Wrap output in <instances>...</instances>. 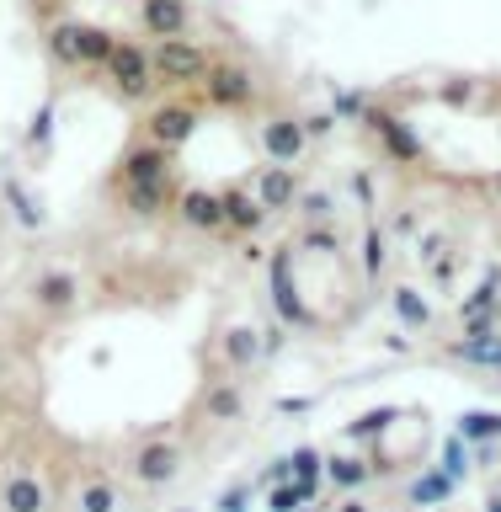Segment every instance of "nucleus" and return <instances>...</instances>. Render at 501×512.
Here are the masks:
<instances>
[{
  "label": "nucleus",
  "mask_w": 501,
  "mask_h": 512,
  "mask_svg": "<svg viewBox=\"0 0 501 512\" xmlns=\"http://www.w3.org/2000/svg\"><path fill=\"white\" fill-rule=\"evenodd\" d=\"M256 102H262V86H256L251 64L214 54L208 75L198 80V107H208V112H251Z\"/></svg>",
  "instance_id": "nucleus-1"
},
{
  "label": "nucleus",
  "mask_w": 501,
  "mask_h": 512,
  "mask_svg": "<svg viewBox=\"0 0 501 512\" xmlns=\"http://www.w3.org/2000/svg\"><path fill=\"white\" fill-rule=\"evenodd\" d=\"M208 64H214V54H208L203 43H192V38L150 43V75H155V86H160V91L198 86V80L208 75Z\"/></svg>",
  "instance_id": "nucleus-2"
},
{
  "label": "nucleus",
  "mask_w": 501,
  "mask_h": 512,
  "mask_svg": "<svg viewBox=\"0 0 501 512\" xmlns=\"http://www.w3.org/2000/svg\"><path fill=\"white\" fill-rule=\"evenodd\" d=\"M198 123H203V107L198 102H187V96H160V102L144 112V123H139V134L160 144V150H182V144L198 134Z\"/></svg>",
  "instance_id": "nucleus-3"
},
{
  "label": "nucleus",
  "mask_w": 501,
  "mask_h": 512,
  "mask_svg": "<svg viewBox=\"0 0 501 512\" xmlns=\"http://www.w3.org/2000/svg\"><path fill=\"white\" fill-rule=\"evenodd\" d=\"M107 80L118 86L123 102H150V96L160 91L155 86V75H150V43H139V38H118V48H112V59H107Z\"/></svg>",
  "instance_id": "nucleus-4"
},
{
  "label": "nucleus",
  "mask_w": 501,
  "mask_h": 512,
  "mask_svg": "<svg viewBox=\"0 0 501 512\" xmlns=\"http://www.w3.org/2000/svg\"><path fill=\"white\" fill-rule=\"evenodd\" d=\"M363 123L379 134V150L395 160V166H422L427 160V139L416 134V128L400 118L395 107H384V102H368V112H363Z\"/></svg>",
  "instance_id": "nucleus-5"
},
{
  "label": "nucleus",
  "mask_w": 501,
  "mask_h": 512,
  "mask_svg": "<svg viewBox=\"0 0 501 512\" xmlns=\"http://www.w3.org/2000/svg\"><path fill=\"white\" fill-rule=\"evenodd\" d=\"M166 176H176V155L150 144V139H139V144H128V150L118 155V166H112V192L118 187H144V182H166Z\"/></svg>",
  "instance_id": "nucleus-6"
},
{
  "label": "nucleus",
  "mask_w": 501,
  "mask_h": 512,
  "mask_svg": "<svg viewBox=\"0 0 501 512\" xmlns=\"http://www.w3.org/2000/svg\"><path fill=\"white\" fill-rule=\"evenodd\" d=\"M288 267H294V246H278L272 251V299H278V315L288 320V326H299V331H315L320 315L299 299V288L288 283Z\"/></svg>",
  "instance_id": "nucleus-7"
},
{
  "label": "nucleus",
  "mask_w": 501,
  "mask_h": 512,
  "mask_svg": "<svg viewBox=\"0 0 501 512\" xmlns=\"http://www.w3.org/2000/svg\"><path fill=\"white\" fill-rule=\"evenodd\" d=\"M32 304H38L43 315H75L80 310V283L70 267H43L38 278H32Z\"/></svg>",
  "instance_id": "nucleus-8"
},
{
  "label": "nucleus",
  "mask_w": 501,
  "mask_h": 512,
  "mask_svg": "<svg viewBox=\"0 0 501 512\" xmlns=\"http://www.w3.org/2000/svg\"><path fill=\"white\" fill-rule=\"evenodd\" d=\"M176 198H182V176H166V182H144V187H118V203L139 219H166L176 214Z\"/></svg>",
  "instance_id": "nucleus-9"
},
{
  "label": "nucleus",
  "mask_w": 501,
  "mask_h": 512,
  "mask_svg": "<svg viewBox=\"0 0 501 512\" xmlns=\"http://www.w3.org/2000/svg\"><path fill=\"white\" fill-rule=\"evenodd\" d=\"M176 470H182V448H176V438L139 443V454H134V480L139 486H171Z\"/></svg>",
  "instance_id": "nucleus-10"
},
{
  "label": "nucleus",
  "mask_w": 501,
  "mask_h": 512,
  "mask_svg": "<svg viewBox=\"0 0 501 512\" xmlns=\"http://www.w3.org/2000/svg\"><path fill=\"white\" fill-rule=\"evenodd\" d=\"M176 219L198 235H224V198L214 187H182L176 198Z\"/></svg>",
  "instance_id": "nucleus-11"
},
{
  "label": "nucleus",
  "mask_w": 501,
  "mask_h": 512,
  "mask_svg": "<svg viewBox=\"0 0 501 512\" xmlns=\"http://www.w3.org/2000/svg\"><path fill=\"white\" fill-rule=\"evenodd\" d=\"M304 150H310V134H304L299 118H272L262 123V155L272 166H299Z\"/></svg>",
  "instance_id": "nucleus-12"
},
{
  "label": "nucleus",
  "mask_w": 501,
  "mask_h": 512,
  "mask_svg": "<svg viewBox=\"0 0 501 512\" xmlns=\"http://www.w3.org/2000/svg\"><path fill=\"white\" fill-rule=\"evenodd\" d=\"M139 27L150 32L155 43H166V38H187V27H192V6H187V0H139Z\"/></svg>",
  "instance_id": "nucleus-13"
},
{
  "label": "nucleus",
  "mask_w": 501,
  "mask_h": 512,
  "mask_svg": "<svg viewBox=\"0 0 501 512\" xmlns=\"http://www.w3.org/2000/svg\"><path fill=\"white\" fill-rule=\"evenodd\" d=\"M219 198H224V235H256L267 224V208L251 187L230 182V187H219Z\"/></svg>",
  "instance_id": "nucleus-14"
},
{
  "label": "nucleus",
  "mask_w": 501,
  "mask_h": 512,
  "mask_svg": "<svg viewBox=\"0 0 501 512\" xmlns=\"http://www.w3.org/2000/svg\"><path fill=\"white\" fill-rule=\"evenodd\" d=\"M251 182H256V198H262L267 214H278V208H294L299 192H304L299 166H267V171H256Z\"/></svg>",
  "instance_id": "nucleus-15"
},
{
  "label": "nucleus",
  "mask_w": 501,
  "mask_h": 512,
  "mask_svg": "<svg viewBox=\"0 0 501 512\" xmlns=\"http://www.w3.org/2000/svg\"><path fill=\"white\" fill-rule=\"evenodd\" d=\"M112 48H118V32L102 22H80V70H107Z\"/></svg>",
  "instance_id": "nucleus-16"
},
{
  "label": "nucleus",
  "mask_w": 501,
  "mask_h": 512,
  "mask_svg": "<svg viewBox=\"0 0 501 512\" xmlns=\"http://www.w3.org/2000/svg\"><path fill=\"white\" fill-rule=\"evenodd\" d=\"M0 502H6V512H43L48 491H43L38 475H11L6 486H0Z\"/></svg>",
  "instance_id": "nucleus-17"
},
{
  "label": "nucleus",
  "mask_w": 501,
  "mask_h": 512,
  "mask_svg": "<svg viewBox=\"0 0 501 512\" xmlns=\"http://www.w3.org/2000/svg\"><path fill=\"white\" fill-rule=\"evenodd\" d=\"M198 411L208 422H235V416L246 411V395H240V384H208L198 395Z\"/></svg>",
  "instance_id": "nucleus-18"
},
{
  "label": "nucleus",
  "mask_w": 501,
  "mask_h": 512,
  "mask_svg": "<svg viewBox=\"0 0 501 512\" xmlns=\"http://www.w3.org/2000/svg\"><path fill=\"white\" fill-rule=\"evenodd\" d=\"M48 59H54L59 70H80V22L75 16H64V22L48 27Z\"/></svg>",
  "instance_id": "nucleus-19"
},
{
  "label": "nucleus",
  "mask_w": 501,
  "mask_h": 512,
  "mask_svg": "<svg viewBox=\"0 0 501 512\" xmlns=\"http://www.w3.org/2000/svg\"><path fill=\"white\" fill-rule=\"evenodd\" d=\"M320 475H326L336 491H358V486H368V480H374V464L358 459V454H331Z\"/></svg>",
  "instance_id": "nucleus-20"
},
{
  "label": "nucleus",
  "mask_w": 501,
  "mask_h": 512,
  "mask_svg": "<svg viewBox=\"0 0 501 512\" xmlns=\"http://www.w3.org/2000/svg\"><path fill=\"white\" fill-rule=\"evenodd\" d=\"M443 352L459 358V363H470V368H501V342L496 336H459V342H448Z\"/></svg>",
  "instance_id": "nucleus-21"
},
{
  "label": "nucleus",
  "mask_w": 501,
  "mask_h": 512,
  "mask_svg": "<svg viewBox=\"0 0 501 512\" xmlns=\"http://www.w3.org/2000/svg\"><path fill=\"white\" fill-rule=\"evenodd\" d=\"M256 358H262V336H256V326H230L224 331V363L251 368Z\"/></svg>",
  "instance_id": "nucleus-22"
},
{
  "label": "nucleus",
  "mask_w": 501,
  "mask_h": 512,
  "mask_svg": "<svg viewBox=\"0 0 501 512\" xmlns=\"http://www.w3.org/2000/svg\"><path fill=\"white\" fill-rule=\"evenodd\" d=\"M112 507H118V491H112L107 475L80 480V512H112Z\"/></svg>",
  "instance_id": "nucleus-23"
},
{
  "label": "nucleus",
  "mask_w": 501,
  "mask_h": 512,
  "mask_svg": "<svg viewBox=\"0 0 501 512\" xmlns=\"http://www.w3.org/2000/svg\"><path fill=\"white\" fill-rule=\"evenodd\" d=\"M459 438L496 443V438H501V416H491V411H464V416H459Z\"/></svg>",
  "instance_id": "nucleus-24"
},
{
  "label": "nucleus",
  "mask_w": 501,
  "mask_h": 512,
  "mask_svg": "<svg viewBox=\"0 0 501 512\" xmlns=\"http://www.w3.org/2000/svg\"><path fill=\"white\" fill-rule=\"evenodd\" d=\"M395 310H400V320H406V326H422V331L432 326V304L416 294V288H406V283L395 288Z\"/></svg>",
  "instance_id": "nucleus-25"
},
{
  "label": "nucleus",
  "mask_w": 501,
  "mask_h": 512,
  "mask_svg": "<svg viewBox=\"0 0 501 512\" xmlns=\"http://www.w3.org/2000/svg\"><path fill=\"white\" fill-rule=\"evenodd\" d=\"M475 91H480V86H475L470 75H454V80H443V86H438V102H443V107H470Z\"/></svg>",
  "instance_id": "nucleus-26"
},
{
  "label": "nucleus",
  "mask_w": 501,
  "mask_h": 512,
  "mask_svg": "<svg viewBox=\"0 0 501 512\" xmlns=\"http://www.w3.org/2000/svg\"><path fill=\"white\" fill-rule=\"evenodd\" d=\"M363 112H368V96H363V91L331 96V118H363Z\"/></svg>",
  "instance_id": "nucleus-27"
},
{
  "label": "nucleus",
  "mask_w": 501,
  "mask_h": 512,
  "mask_svg": "<svg viewBox=\"0 0 501 512\" xmlns=\"http://www.w3.org/2000/svg\"><path fill=\"white\" fill-rule=\"evenodd\" d=\"M395 422V411H368V416H358V422L347 427V438H363V432H384Z\"/></svg>",
  "instance_id": "nucleus-28"
},
{
  "label": "nucleus",
  "mask_w": 501,
  "mask_h": 512,
  "mask_svg": "<svg viewBox=\"0 0 501 512\" xmlns=\"http://www.w3.org/2000/svg\"><path fill=\"white\" fill-rule=\"evenodd\" d=\"M363 251H368V278H379V272H384V235L368 230L363 235Z\"/></svg>",
  "instance_id": "nucleus-29"
},
{
  "label": "nucleus",
  "mask_w": 501,
  "mask_h": 512,
  "mask_svg": "<svg viewBox=\"0 0 501 512\" xmlns=\"http://www.w3.org/2000/svg\"><path fill=\"white\" fill-rule=\"evenodd\" d=\"M48 128H54V107H43L38 118L27 123V144H32V150H38V144H48Z\"/></svg>",
  "instance_id": "nucleus-30"
},
{
  "label": "nucleus",
  "mask_w": 501,
  "mask_h": 512,
  "mask_svg": "<svg viewBox=\"0 0 501 512\" xmlns=\"http://www.w3.org/2000/svg\"><path fill=\"white\" fill-rule=\"evenodd\" d=\"M299 123H304V134H310V139H320V134H331L336 118H331V112H310V118H299Z\"/></svg>",
  "instance_id": "nucleus-31"
},
{
  "label": "nucleus",
  "mask_w": 501,
  "mask_h": 512,
  "mask_svg": "<svg viewBox=\"0 0 501 512\" xmlns=\"http://www.w3.org/2000/svg\"><path fill=\"white\" fill-rule=\"evenodd\" d=\"M491 192H496V198H501V171H496V176H491Z\"/></svg>",
  "instance_id": "nucleus-32"
}]
</instances>
